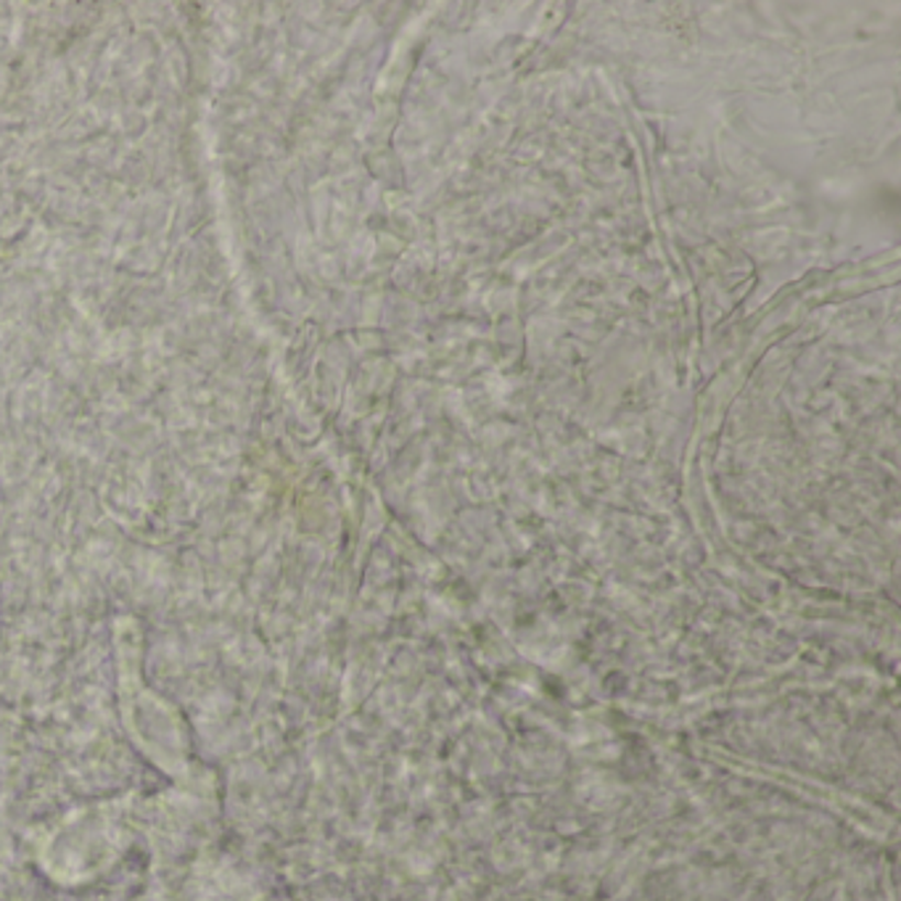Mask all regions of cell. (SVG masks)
I'll use <instances>...</instances> for the list:
<instances>
[]
</instances>
